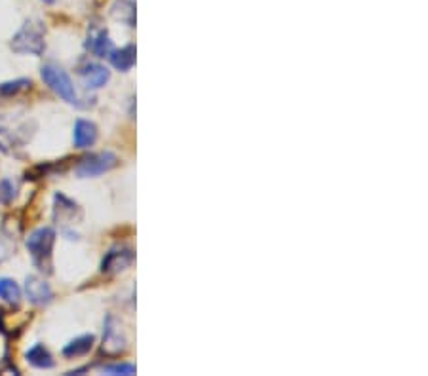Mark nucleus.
I'll use <instances>...</instances> for the list:
<instances>
[{
    "label": "nucleus",
    "mask_w": 428,
    "mask_h": 376,
    "mask_svg": "<svg viewBox=\"0 0 428 376\" xmlns=\"http://www.w3.org/2000/svg\"><path fill=\"white\" fill-rule=\"evenodd\" d=\"M30 88V80L27 78H19V80H12V82L0 84V96H16L19 91H25Z\"/></svg>",
    "instance_id": "obj_19"
},
{
    "label": "nucleus",
    "mask_w": 428,
    "mask_h": 376,
    "mask_svg": "<svg viewBox=\"0 0 428 376\" xmlns=\"http://www.w3.org/2000/svg\"><path fill=\"white\" fill-rule=\"evenodd\" d=\"M135 54H137V50H135L133 44H130V46H124V48L120 50H113L109 59L115 69H118V71L122 72H128L135 65Z\"/></svg>",
    "instance_id": "obj_14"
},
{
    "label": "nucleus",
    "mask_w": 428,
    "mask_h": 376,
    "mask_svg": "<svg viewBox=\"0 0 428 376\" xmlns=\"http://www.w3.org/2000/svg\"><path fill=\"white\" fill-rule=\"evenodd\" d=\"M43 2H46V4H52V2H55V0H43Z\"/></svg>",
    "instance_id": "obj_23"
},
{
    "label": "nucleus",
    "mask_w": 428,
    "mask_h": 376,
    "mask_svg": "<svg viewBox=\"0 0 428 376\" xmlns=\"http://www.w3.org/2000/svg\"><path fill=\"white\" fill-rule=\"evenodd\" d=\"M80 213L79 205L73 202V200H69L63 194H55V207H54V217L57 222H74V215Z\"/></svg>",
    "instance_id": "obj_11"
},
{
    "label": "nucleus",
    "mask_w": 428,
    "mask_h": 376,
    "mask_svg": "<svg viewBox=\"0 0 428 376\" xmlns=\"http://www.w3.org/2000/svg\"><path fill=\"white\" fill-rule=\"evenodd\" d=\"M103 372H107V375H135V365L132 363H115V365H107V367H103Z\"/></svg>",
    "instance_id": "obj_21"
},
{
    "label": "nucleus",
    "mask_w": 428,
    "mask_h": 376,
    "mask_svg": "<svg viewBox=\"0 0 428 376\" xmlns=\"http://www.w3.org/2000/svg\"><path fill=\"white\" fill-rule=\"evenodd\" d=\"M133 261H135V253L130 247H115L103 258L101 272L109 275L118 274L122 270H126L128 266H132Z\"/></svg>",
    "instance_id": "obj_6"
},
{
    "label": "nucleus",
    "mask_w": 428,
    "mask_h": 376,
    "mask_svg": "<svg viewBox=\"0 0 428 376\" xmlns=\"http://www.w3.org/2000/svg\"><path fill=\"white\" fill-rule=\"evenodd\" d=\"M86 48L97 57H109L113 52V40H111L109 33L105 29H91L86 40Z\"/></svg>",
    "instance_id": "obj_9"
},
{
    "label": "nucleus",
    "mask_w": 428,
    "mask_h": 376,
    "mask_svg": "<svg viewBox=\"0 0 428 376\" xmlns=\"http://www.w3.org/2000/svg\"><path fill=\"white\" fill-rule=\"evenodd\" d=\"M111 13H113V18L116 21H122L128 27H135V4H133L132 0H118V2H115Z\"/></svg>",
    "instance_id": "obj_15"
},
{
    "label": "nucleus",
    "mask_w": 428,
    "mask_h": 376,
    "mask_svg": "<svg viewBox=\"0 0 428 376\" xmlns=\"http://www.w3.org/2000/svg\"><path fill=\"white\" fill-rule=\"evenodd\" d=\"M21 141L18 139V133L12 132L10 127L0 124V152H13V149H18Z\"/></svg>",
    "instance_id": "obj_18"
},
{
    "label": "nucleus",
    "mask_w": 428,
    "mask_h": 376,
    "mask_svg": "<svg viewBox=\"0 0 428 376\" xmlns=\"http://www.w3.org/2000/svg\"><path fill=\"white\" fill-rule=\"evenodd\" d=\"M25 292H27V299L35 306H46L54 300L52 287L40 275H27V280H25Z\"/></svg>",
    "instance_id": "obj_7"
},
{
    "label": "nucleus",
    "mask_w": 428,
    "mask_h": 376,
    "mask_svg": "<svg viewBox=\"0 0 428 376\" xmlns=\"http://www.w3.org/2000/svg\"><path fill=\"white\" fill-rule=\"evenodd\" d=\"M16 196H18V186L13 185L10 179L0 181V203L8 205L16 200Z\"/></svg>",
    "instance_id": "obj_20"
},
{
    "label": "nucleus",
    "mask_w": 428,
    "mask_h": 376,
    "mask_svg": "<svg viewBox=\"0 0 428 376\" xmlns=\"http://www.w3.org/2000/svg\"><path fill=\"white\" fill-rule=\"evenodd\" d=\"M10 48L16 54L23 55H43L46 50V40H44V27L40 21L29 19L25 21L23 27L13 35Z\"/></svg>",
    "instance_id": "obj_1"
},
{
    "label": "nucleus",
    "mask_w": 428,
    "mask_h": 376,
    "mask_svg": "<svg viewBox=\"0 0 428 376\" xmlns=\"http://www.w3.org/2000/svg\"><path fill=\"white\" fill-rule=\"evenodd\" d=\"M0 299L8 304H19L21 300V287L10 278H0Z\"/></svg>",
    "instance_id": "obj_17"
},
{
    "label": "nucleus",
    "mask_w": 428,
    "mask_h": 376,
    "mask_svg": "<svg viewBox=\"0 0 428 376\" xmlns=\"http://www.w3.org/2000/svg\"><path fill=\"white\" fill-rule=\"evenodd\" d=\"M97 125L90 120H79L74 124V147L77 149H90L97 141Z\"/></svg>",
    "instance_id": "obj_10"
},
{
    "label": "nucleus",
    "mask_w": 428,
    "mask_h": 376,
    "mask_svg": "<svg viewBox=\"0 0 428 376\" xmlns=\"http://www.w3.org/2000/svg\"><path fill=\"white\" fill-rule=\"evenodd\" d=\"M55 245V230L50 227H43L35 230L27 238V249L30 253L33 263L37 264V268L40 272H50L52 268V253H54Z\"/></svg>",
    "instance_id": "obj_2"
},
{
    "label": "nucleus",
    "mask_w": 428,
    "mask_h": 376,
    "mask_svg": "<svg viewBox=\"0 0 428 376\" xmlns=\"http://www.w3.org/2000/svg\"><path fill=\"white\" fill-rule=\"evenodd\" d=\"M94 344H96V336L94 334H82V336L74 338V341H71L63 348V355L71 359L82 358V355L91 352Z\"/></svg>",
    "instance_id": "obj_13"
},
{
    "label": "nucleus",
    "mask_w": 428,
    "mask_h": 376,
    "mask_svg": "<svg viewBox=\"0 0 428 376\" xmlns=\"http://www.w3.org/2000/svg\"><path fill=\"white\" fill-rule=\"evenodd\" d=\"M79 74L86 88H90V90H99V88H103L105 84L109 82L111 78L109 69L103 65H97V63H86L84 67H80Z\"/></svg>",
    "instance_id": "obj_8"
},
{
    "label": "nucleus",
    "mask_w": 428,
    "mask_h": 376,
    "mask_svg": "<svg viewBox=\"0 0 428 376\" xmlns=\"http://www.w3.org/2000/svg\"><path fill=\"white\" fill-rule=\"evenodd\" d=\"M18 251L16 236L8 228L0 227V264L6 263L8 258H12Z\"/></svg>",
    "instance_id": "obj_16"
},
{
    "label": "nucleus",
    "mask_w": 428,
    "mask_h": 376,
    "mask_svg": "<svg viewBox=\"0 0 428 376\" xmlns=\"http://www.w3.org/2000/svg\"><path fill=\"white\" fill-rule=\"evenodd\" d=\"M128 350V341L126 334L122 333L118 323L109 317L105 323V334H103V344H101V353L107 358H116Z\"/></svg>",
    "instance_id": "obj_5"
},
{
    "label": "nucleus",
    "mask_w": 428,
    "mask_h": 376,
    "mask_svg": "<svg viewBox=\"0 0 428 376\" xmlns=\"http://www.w3.org/2000/svg\"><path fill=\"white\" fill-rule=\"evenodd\" d=\"M25 359H27V363H30L35 369H52L55 365L54 355L50 353V350L44 344H35V346L27 350L25 353Z\"/></svg>",
    "instance_id": "obj_12"
},
{
    "label": "nucleus",
    "mask_w": 428,
    "mask_h": 376,
    "mask_svg": "<svg viewBox=\"0 0 428 376\" xmlns=\"http://www.w3.org/2000/svg\"><path fill=\"white\" fill-rule=\"evenodd\" d=\"M118 166V156L111 150H103V152H94V154L84 156L77 166V175L80 179H90L97 175L109 173L111 169Z\"/></svg>",
    "instance_id": "obj_4"
},
{
    "label": "nucleus",
    "mask_w": 428,
    "mask_h": 376,
    "mask_svg": "<svg viewBox=\"0 0 428 376\" xmlns=\"http://www.w3.org/2000/svg\"><path fill=\"white\" fill-rule=\"evenodd\" d=\"M0 331H2V312H0Z\"/></svg>",
    "instance_id": "obj_22"
},
{
    "label": "nucleus",
    "mask_w": 428,
    "mask_h": 376,
    "mask_svg": "<svg viewBox=\"0 0 428 376\" xmlns=\"http://www.w3.org/2000/svg\"><path fill=\"white\" fill-rule=\"evenodd\" d=\"M40 76L55 96H60L63 101L71 103V105H79V93H77L73 80L61 67L44 65Z\"/></svg>",
    "instance_id": "obj_3"
}]
</instances>
